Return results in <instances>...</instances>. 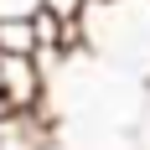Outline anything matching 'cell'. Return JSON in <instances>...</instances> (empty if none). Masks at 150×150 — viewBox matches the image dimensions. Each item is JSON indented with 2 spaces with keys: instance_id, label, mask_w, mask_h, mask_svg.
<instances>
[{
  "instance_id": "cell-5",
  "label": "cell",
  "mask_w": 150,
  "mask_h": 150,
  "mask_svg": "<svg viewBox=\"0 0 150 150\" xmlns=\"http://www.w3.org/2000/svg\"><path fill=\"white\" fill-rule=\"evenodd\" d=\"M0 124H11V114H5V104H0Z\"/></svg>"
},
{
  "instance_id": "cell-4",
  "label": "cell",
  "mask_w": 150,
  "mask_h": 150,
  "mask_svg": "<svg viewBox=\"0 0 150 150\" xmlns=\"http://www.w3.org/2000/svg\"><path fill=\"white\" fill-rule=\"evenodd\" d=\"M42 11V0H0V21H31Z\"/></svg>"
},
{
  "instance_id": "cell-3",
  "label": "cell",
  "mask_w": 150,
  "mask_h": 150,
  "mask_svg": "<svg viewBox=\"0 0 150 150\" xmlns=\"http://www.w3.org/2000/svg\"><path fill=\"white\" fill-rule=\"evenodd\" d=\"M42 11L47 16H57L62 26H67V52L78 47V36H83V21H88V0H42Z\"/></svg>"
},
{
  "instance_id": "cell-1",
  "label": "cell",
  "mask_w": 150,
  "mask_h": 150,
  "mask_svg": "<svg viewBox=\"0 0 150 150\" xmlns=\"http://www.w3.org/2000/svg\"><path fill=\"white\" fill-rule=\"evenodd\" d=\"M47 93V62L42 57H16V52H0V104L11 119H26L42 109Z\"/></svg>"
},
{
  "instance_id": "cell-6",
  "label": "cell",
  "mask_w": 150,
  "mask_h": 150,
  "mask_svg": "<svg viewBox=\"0 0 150 150\" xmlns=\"http://www.w3.org/2000/svg\"><path fill=\"white\" fill-rule=\"evenodd\" d=\"M88 5H109V0H88Z\"/></svg>"
},
{
  "instance_id": "cell-2",
  "label": "cell",
  "mask_w": 150,
  "mask_h": 150,
  "mask_svg": "<svg viewBox=\"0 0 150 150\" xmlns=\"http://www.w3.org/2000/svg\"><path fill=\"white\" fill-rule=\"evenodd\" d=\"M0 52H16V57H42L36 21H0Z\"/></svg>"
}]
</instances>
